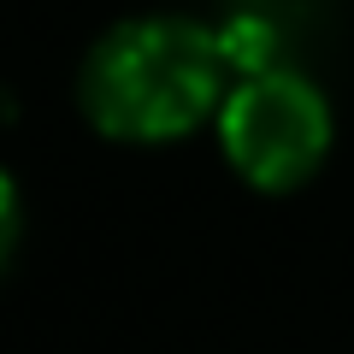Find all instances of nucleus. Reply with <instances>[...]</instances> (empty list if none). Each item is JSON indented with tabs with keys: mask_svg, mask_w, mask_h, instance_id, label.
Here are the masks:
<instances>
[{
	"mask_svg": "<svg viewBox=\"0 0 354 354\" xmlns=\"http://www.w3.org/2000/svg\"><path fill=\"white\" fill-rule=\"evenodd\" d=\"M225 36L183 18H142L95 48L83 106L106 136L165 142L183 136L225 88Z\"/></svg>",
	"mask_w": 354,
	"mask_h": 354,
	"instance_id": "nucleus-1",
	"label": "nucleus"
},
{
	"mask_svg": "<svg viewBox=\"0 0 354 354\" xmlns=\"http://www.w3.org/2000/svg\"><path fill=\"white\" fill-rule=\"evenodd\" d=\"M225 153L260 189H295L330 148V106L295 71H254L218 113Z\"/></svg>",
	"mask_w": 354,
	"mask_h": 354,
	"instance_id": "nucleus-2",
	"label": "nucleus"
}]
</instances>
